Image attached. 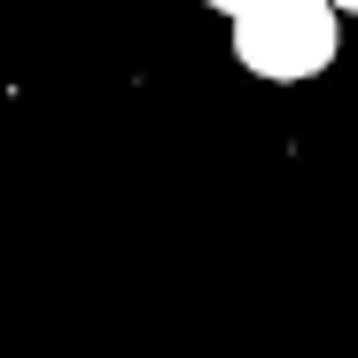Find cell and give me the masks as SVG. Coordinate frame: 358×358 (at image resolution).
<instances>
[{
  "label": "cell",
  "mask_w": 358,
  "mask_h": 358,
  "mask_svg": "<svg viewBox=\"0 0 358 358\" xmlns=\"http://www.w3.org/2000/svg\"><path fill=\"white\" fill-rule=\"evenodd\" d=\"M210 8H226V16H234V8H250V0H210Z\"/></svg>",
  "instance_id": "7a4b0ae2"
},
{
  "label": "cell",
  "mask_w": 358,
  "mask_h": 358,
  "mask_svg": "<svg viewBox=\"0 0 358 358\" xmlns=\"http://www.w3.org/2000/svg\"><path fill=\"white\" fill-rule=\"evenodd\" d=\"M343 47V24L327 0H250L234 8V63L265 86H296L335 63Z\"/></svg>",
  "instance_id": "6da1fadb"
},
{
  "label": "cell",
  "mask_w": 358,
  "mask_h": 358,
  "mask_svg": "<svg viewBox=\"0 0 358 358\" xmlns=\"http://www.w3.org/2000/svg\"><path fill=\"white\" fill-rule=\"evenodd\" d=\"M327 8H335V16H350V8H358V0H327Z\"/></svg>",
  "instance_id": "3957f363"
}]
</instances>
